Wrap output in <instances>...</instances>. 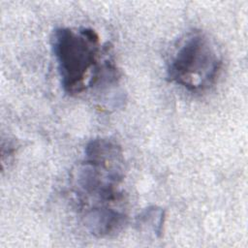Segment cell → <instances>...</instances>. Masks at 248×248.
Returning <instances> with one entry per match:
<instances>
[{
	"label": "cell",
	"instance_id": "obj_1",
	"mask_svg": "<svg viewBox=\"0 0 248 248\" xmlns=\"http://www.w3.org/2000/svg\"><path fill=\"white\" fill-rule=\"evenodd\" d=\"M124 155L113 140L97 138L72 173V190L86 229L97 237L119 232L127 223L124 209Z\"/></svg>",
	"mask_w": 248,
	"mask_h": 248
},
{
	"label": "cell",
	"instance_id": "obj_3",
	"mask_svg": "<svg viewBox=\"0 0 248 248\" xmlns=\"http://www.w3.org/2000/svg\"><path fill=\"white\" fill-rule=\"evenodd\" d=\"M222 58L207 35L194 31L183 39L167 68L169 80L189 91H202L210 87L219 76Z\"/></svg>",
	"mask_w": 248,
	"mask_h": 248
},
{
	"label": "cell",
	"instance_id": "obj_2",
	"mask_svg": "<svg viewBox=\"0 0 248 248\" xmlns=\"http://www.w3.org/2000/svg\"><path fill=\"white\" fill-rule=\"evenodd\" d=\"M61 85L69 95H78L101 80L108 60L100 63L101 49L98 34L87 27L57 28L51 37Z\"/></svg>",
	"mask_w": 248,
	"mask_h": 248
},
{
	"label": "cell",
	"instance_id": "obj_4",
	"mask_svg": "<svg viewBox=\"0 0 248 248\" xmlns=\"http://www.w3.org/2000/svg\"><path fill=\"white\" fill-rule=\"evenodd\" d=\"M165 220V211L157 206H149L143 210L138 217L136 225L139 229L151 231L156 236H160L163 231Z\"/></svg>",
	"mask_w": 248,
	"mask_h": 248
}]
</instances>
